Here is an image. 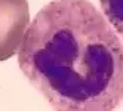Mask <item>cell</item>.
Segmentation results:
<instances>
[{
    "label": "cell",
    "mask_w": 123,
    "mask_h": 111,
    "mask_svg": "<svg viewBox=\"0 0 123 111\" xmlns=\"http://www.w3.org/2000/svg\"><path fill=\"white\" fill-rule=\"evenodd\" d=\"M28 82L55 111H114L123 102V43L87 0H52L18 49Z\"/></svg>",
    "instance_id": "obj_1"
},
{
    "label": "cell",
    "mask_w": 123,
    "mask_h": 111,
    "mask_svg": "<svg viewBox=\"0 0 123 111\" xmlns=\"http://www.w3.org/2000/svg\"><path fill=\"white\" fill-rule=\"evenodd\" d=\"M30 27L27 0H0V61L12 58Z\"/></svg>",
    "instance_id": "obj_2"
},
{
    "label": "cell",
    "mask_w": 123,
    "mask_h": 111,
    "mask_svg": "<svg viewBox=\"0 0 123 111\" xmlns=\"http://www.w3.org/2000/svg\"><path fill=\"white\" fill-rule=\"evenodd\" d=\"M99 5L114 31L123 37V0H99Z\"/></svg>",
    "instance_id": "obj_3"
}]
</instances>
